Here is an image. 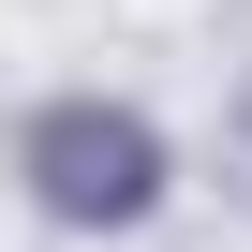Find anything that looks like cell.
<instances>
[{
  "label": "cell",
  "instance_id": "obj_1",
  "mask_svg": "<svg viewBox=\"0 0 252 252\" xmlns=\"http://www.w3.org/2000/svg\"><path fill=\"white\" fill-rule=\"evenodd\" d=\"M45 208H74V222H134L149 208V178H163V149H149V119H45Z\"/></svg>",
  "mask_w": 252,
  "mask_h": 252
}]
</instances>
